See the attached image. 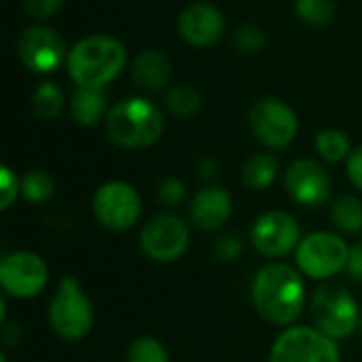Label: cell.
<instances>
[{"label":"cell","instance_id":"obj_27","mask_svg":"<svg viewBox=\"0 0 362 362\" xmlns=\"http://www.w3.org/2000/svg\"><path fill=\"white\" fill-rule=\"evenodd\" d=\"M233 45L244 55H259L267 45V34L261 25L244 23L233 34Z\"/></svg>","mask_w":362,"mask_h":362},{"label":"cell","instance_id":"obj_4","mask_svg":"<svg viewBox=\"0 0 362 362\" xmlns=\"http://www.w3.org/2000/svg\"><path fill=\"white\" fill-rule=\"evenodd\" d=\"M49 325L64 341H81L93 329V303L76 276H64L49 303Z\"/></svg>","mask_w":362,"mask_h":362},{"label":"cell","instance_id":"obj_28","mask_svg":"<svg viewBox=\"0 0 362 362\" xmlns=\"http://www.w3.org/2000/svg\"><path fill=\"white\" fill-rule=\"evenodd\" d=\"M155 195H157V199H159L161 206L174 208V206H180L185 202V197H187V185L180 178H176V176H163L157 182Z\"/></svg>","mask_w":362,"mask_h":362},{"label":"cell","instance_id":"obj_36","mask_svg":"<svg viewBox=\"0 0 362 362\" xmlns=\"http://www.w3.org/2000/svg\"><path fill=\"white\" fill-rule=\"evenodd\" d=\"M358 331L362 333V312H361V325H358Z\"/></svg>","mask_w":362,"mask_h":362},{"label":"cell","instance_id":"obj_25","mask_svg":"<svg viewBox=\"0 0 362 362\" xmlns=\"http://www.w3.org/2000/svg\"><path fill=\"white\" fill-rule=\"evenodd\" d=\"M295 13L303 23L320 28L335 17V0H295Z\"/></svg>","mask_w":362,"mask_h":362},{"label":"cell","instance_id":"obj_5","mask_svg":"<svg viewBox=\"0 0 362 362\" xmlns=\"http://www.w3.org/2000/svg\"><path fill=\"white\" fill-rule=\"evenodd\" d=\"M361 312V305L354 295L341 284L318 286L310 301L314 327L335 341L348 339L358 331Z\"/></svg>","mask_w":362,"mask_h":362},{"label":"cell","instance_id":"obj_23","mask_svg":"<svg viewBox=\"0 0 362 362\" xmlns=\"http://www.w3.org/2000/svg\"><path fill=\"white\" fill-rule=\"evenodd\" d=\"M331 223L341 233H362V202L354 195L339 197L331 208Z\"/></svg>","mask_w":362,"mask_h":362},{"label":"cell","instance_id":"obj_29","mask_svg":"<svg viewBox=\"0 0 362 362\" xmlns=\"http://www.w3.org/2000/svg\"><path fill=\"white\" fill-rule=\"evenodd\" d=\"M21 195V178L8 168H0V210L6 212Z\"/></svg>","mask_w":362,"mask_h":362},{"label":"cell","instance_id":"obj_22","mask_svg":"<svg viewBox=\"0 0 362 362\" xmlns=\"http://www.w3.org/2000/svg\"><path fill=\"white\" fill-rule=\"evenodd\" d=\"M32 112L42 119V121H51V119H57L59 112L64 110V91L51 83V81H42L34 93H32Z\"/></svg>","mask_w":362,"mask_h":362},{"label":"cell","instance_id":"obj_12","mask_svg":"<svg viewBox=\"0 0 362 362\" xmlns=\"http://www.w3.org/2000/svg\"><path fill=\"white\" fill-rule=\"evenodd\" d=\"M49 267L45 259L32 250H15L0 261V286L13 299H32L45 291Z\"/></svg>","mask_w":362,"mask_h":362},{"label":"cell","instance_id":"obj_9","mask_svg":"<svg viewBox=\"0 0 362 362\" xmlns=\"http://www.w3.org/2000/svg\"><path fill=\"white\" fill-rule=\"evenodd\" d=\"M248 125L255 138L267 148H286L299 132V119L293 106L280 98H261L248 110Z\"/></svg>","mask_w":362,"mask_h":362},{"label":"cell","instance_id":"obj_26","mask_svg":"<svg viewBox=\"0 0 362 362\" xmlns=\"http://www.w3.org/2000/svg\"><path fill=\"white\" fill-rule=\"evenodd\" d=\"M125 362H170V354L157 337L144 335L129 344Z\"/></svg>","mask_w":362,"mask_h":362},{"label":"cell","instance_id":"obj_11","mask_svg":"<svg viewBox=\"0 0 362 362\" xmlns=\"http://www.w3.org/2000/svg\"><path fill=\"white\" fill-rule=\"evenodd\" d=\"M140 250L155 263H174L182 259L191 246L187 223L170 212L157 214L140 229Z\"/></svg>","mask_w":362,"mask_h":362},{"label":"cell","instance_id":"obj_7","mask_svg":"<svg viewBox=\"0 0 362 362\" xmlns=\"http://www.w3.org/2000/svg\"><path fill=\"white\" fill-rule=\"evenodd\" d=\"M269 362H341V350L316 327L293 325L276 337Z\"/></svg>","mask_w":362,"mask_h":362},{"label":"cell","instance_id":"obj_34","mask_svg":"<svg viewBox=\"0 0 362 362\" xmlns=\"http://www.w3.org/2000/svg\"><path fill=\"white\" fill-rule=\"evenodd\" d=\"M218 163H216V159L214 157H210V155H204L199 161H197V174H199V178H204V180H214L216 176H218Z\"/></svg>","mask_w":362,"mask_h":362},{"label":"cell","instance_id":"obj_16","mask_svg":"<svg viewBox=\"0 0 362 362\" xmlns=\"http://www.w3.org/2000/svg\"><path fill=\"white\" fill-rule=\"evenodd\" d=\"M233 212V197L227 189L210 185L199 189L189 206V216L195 229L204 233H214L227 225Z\"/></svg>","mask_w":362,"mask_h":362},{"label":"cell","instance_id":"obj_1","mask_svg":"<svg viewBox=\"0 0 362 362\" xmlns=\"http://www.w3.org/2000/svg\"><path fill=\"white\" fill-rule=\"evenodd\" d=\"M305 276L288 263H267L252 280L250 297L257 314L276 327H293L305 310Z\"/></svg>","mask_w":362,"mask_h":362},{"label":"cell","instance_id":"obj_35","mask_svg":"<svg viewBox=\"0 0 362 362\" xmlns=\"http://www.w3.org/2000/svg\"><path fill=\"white\" fill-rule=\"evenodd\" d=\"M0 362H6V356H4V354H0Z\"/></svg>","mask_w":362,"mask_h":362},{"label":"cell","instance_id":"obj_10","mask_svg":"<svg viewBox=\"0 0 362 362\" xmlns=\"http://www.w3.org/2000/svg\"><path fill=\"white\" fill-rule=\"evenodd\" d=\"M91 208L95 221L104 229L129 231L142 214V199L129 182L108 180L95 191Z\"/></svg>","mask_w":362,"mask_h":362},{"label":"cell","instance_id":"obj_2","mask_svg":"<svg viewBox=\"0 0 362 362\" xmlns=\"http://www.w3.org/2000/svg\"><path fill=\"white\" fill-rule=\"evenodd\" d=\"M127 66L125 45L106 34H91L70 47L68 76L81 89H104Z\"/></svg>","mask_w":362,"mask_h":362},{"label":"cell","instance_id":"obj_8","mask_svg":"<svg viewBox=\"0 0 362 362\" xmlns=\"http://www.w3.org/2000/svg\"><path fill=\"white\" fill-rule=\"evenodd\" d=\"M21 64L34 74H51L66 66L70 49L64 36L42 23L28 25L19 32L15 42Z\"/></svg>","mask_w":362,"mask_h":362},{"label":"cell","instance_id":"obj_31","mask_svg":"<svg viewBox=\"0 0 362 362\" xmlns=\"http://www.w3.org/2000/svg\"><path fill=\"white\" fill-rule=\"evenodd\" d=\"M23 6H25L30 17L45 21V19L55 17L62 11L64 0H23Z\"/></svg>","mask_w":362,"mask_h":362},{"label":"cell","instance_id":"obj_6","mask_svg":"<svg viewBox=\"0 0 362 362\" xmlns=\"http://www.w3.org/2000/svg\"><path fill=\"white\" fill-rule=\"evenodd\" d=\"M348 257L350 244L333 231H314L305 235L295 250L297 269L314 282H327L346 272Z\"/></svg>","mask_w":362,"mask_h":362},{"label":"cell","instance_id":"obj_21","mask_svg":"<svg viewBox=\"0 0 362 362\" xmlns=\"http://www.w3.org/2000/svg\"><path fill=\"white\" fill-rule=\"evenodd\" d=\"M316 153L325 163H339L346 161L352 153L350 138L335 127H327L316 134Z\"/></svg>","mask_w":362,"mask_h":362},{"label":"cell","instance_id":"obj_33","mask_svg":"<svg viewBox=\"0 0 362 362\" xmlns=\"http://www.w3.org/2000/svg\"><path fill=\"white\" fill-rule=\"evenodd\" d=\"M346 274H348L350 280L362 284V244L350 246V257H348Z\"/></svg>","mask_w":362,"mask_h":362},{"label":"cell","instance_id":"obj_30","mask_svg":"<svg viewBox=\"0 0 362 362\" xmlns=\"http://www.w3.org/2000/svg\"><path fill=\"white\" fill-rule=\"evenodd\" d=\"M242 252H244V242L233 233H223L212 246V255L218 263H233L242 257Z\"/></svg>","mask_w":362,"mask_h":362},{"label":"cell","instance_id":"obj_13","mask_svg":"<svg viewBox=\"0 0 362 362\" xmlns=\"http://www.w3.org/2000/svg\"><path fill=\"white\" fill-rule=\"evenodd\" d=\"M301 229L293 214L284 210L263 212L250 229V242L261 257L282 259L288 252L297 250L301 242Z\"/></svg>","mask_w":362,"mask_h":362},{"label":"cell","instance_id":"obj_15","mask_svg":"<svg viewBox=\"0 0 362 362\" xmlns=\"http://www.w3.org/2000/svg\"><path fill=\"white\" fill-rule=\"evenodd\" d=\"M176 30L178 36L191 47H214L225 34V15L210 2H193L180 11Z\"/></svg>","mask_w":362,"mask_h":362},{"label":"cell","instance_id":"obj_19","mask_svg":"<svg viewBox=\"0 0 362 362\" xmlns=\"http://www.w3.org/2000/svg\"><path fill=\"white\" fill-rule=\"evenodd\" d=\"M280 174V163L272 153H257L248 157L242 165V182L252 191H263L276 182Z\"/></svg>","mask_w":362,"mask_h":362},{"label":"cell","instance_id":"obj_24","mask_svg":"<svg viewBox=\"0 0 362 362\" xmlns=\"http://www.w3.org/2000/svg\"><path fill=\"white\" fill-rule=\"evenodd\" d=\"M55 195V180L49 172L32 170L21 176V197L30 204H45Z\"/></svg>","mask_w":362,"mask_h":362},{"label":"cell","instance_id":"obj_32","mask_svg":"<svg viewBox=\"0 0 362 362\" xmlns=\"http://www.w3.org/2000/svg\"><path fill=\"white\" fill-rule=\"evenodd\" d=\"M346 172H348L350 182L362 193V144L352 148L350 157L346 159Z\"/></svg>","mask_w":362,"mask_h":362},{"label":"cell","instance_id":"obj_37","mask_svg":"<svg viewBox=\"0 0 362 362\" xmlns=\"http://www.w3.org/2000/svg\"><path fill=\"white\" fill-rule=\"evenodd\" d=\"M358 244H362V238H361V242H358Z\"/></svg>","mask_w":362,"mask_h":362},{"label":"cell","instance_id":"obj_18","mask_svg":"<svg viewBox=\"0 0 362 362\" xmlns=\"http://www.w3.org/2000/svg\"><path fill=\"white\" fill-rule=\"evenodd\" d=\"M72 121L81 127H93L108 115V98L104 89H81L70 98Z\"/></svg>","mask_w":362,"mask_h":362},{"label":"cell","instance_id":"obj_14","mask_svg":"<svg viewBox=\"0 0 362 362\" xmlns=\"http://www.w3.org/2000/svg\"><path fill=\"white\" fill-rule=\"evenodd\" d=\"M284 189L303 208H322L333 195V178L329 170L310 157L295 159L284 172Z\"/></svg>","mask_w":362,"mask_h":362},{"label":"cell","instance_id":"obj_3","mask_svg":"<svg viewBox=\"0 0 362 362\" xmlns=\"http://www.w3.org/2000/svg\"><path fill=\"white\" fill-rule=\"evenodd\" d=\"M104 127L110 142L119 148L140 151L159 142L165 129V117L153 100L129 95L108 110Z\"/></svg>","mask_w":362,"mask_h":362},{"label":"cell","instance_id":"obj_17","mask_svg":"<svg viewBox=\"0 0 362 362\" xmlns=\"http://www.w3.org/2000/svg\"><path fill=\"white\" fill-rule=\"evenodd\" d=\"M172 76H174L172 59L159 49H144L132 62L134 83L148 93H159L168 89Z\"/></svg>","mask_w":362,"mask_h":362},{"label":"cell","instance_id":"obj_20","mask_svg":"<svg viewBox=\"0 0 362 362\" xmlns=\"http://www.w3.org/2000/svg\"><path fill=\"white\" fill-rule=\"evenodd\" d=\"M202 106H204V95L199 93L197 87L189 83L174 85L165 93V108L176 119H191L202 110Z\"/></svg>","mask_w":362,"mask_h":362}]
</instances>
